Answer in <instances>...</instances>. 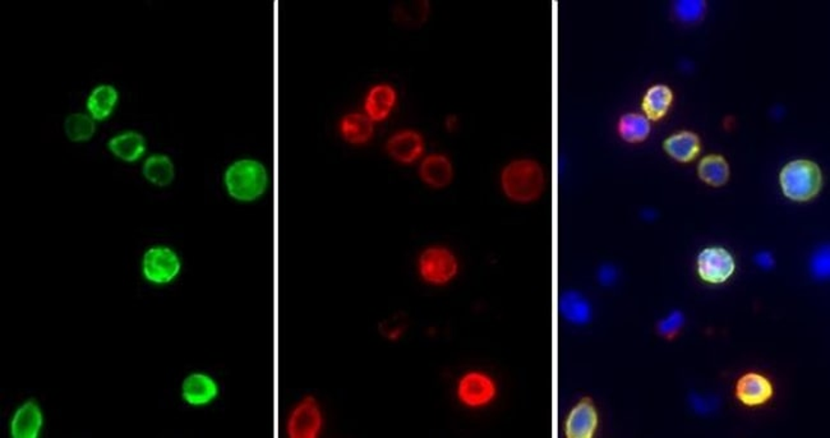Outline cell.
<instances>
[{
    "label": "cell",
    "mask_w": 830,
    "mask_h": 438,
    "mask_svg": "<svg viewBox=\"0 0 830 438\" xmlns=\"http://www.w3.org/2000/svg\"><path fill=\"white\" fill-rule=\"evenodd\" d=\"M673 101V92L665 85H656L648 89L641 101V107L648 121H659L667 114Z\"/></svg>",
    "instance_id": "cell-18"
},
{
    "label": "cell",
    "mask_w": 830,
    "mask_h": 438,
    "mask_svg": "<svg viewBox=\"0 0 830 438\" xmlns=\"http://www.w3.org/2000/svg\"><path fill=\"white\" fill-rule=\"evenodd\" d=\"M418 174L427 187L432 190H444L453 183L455 172H453V161L447 155L433 152L420 160Z\"/></svg>",
    "instance_id": "cell-14"
},
{
    "label": "cell",
    "mask_w": 830,
    "mask_h": 438,
    "mask_svg": "<svg viewBox=\"0 0 830 438\" xmlns=\"http://www.w3.org/2000/svg\"><path fill=\"white\" fill-rule=\"evenodd\" d=\"M44 428V413L35 400H26L14 410L9 422L12 438H38Z\"/></svg>",
    "instance_id": "cell-13"
},
{
    "label": "cell",
    "mask_w": 830,
    "mask_h": 438,
    "mask_svg": "<svg viewBox=\"0 0 830 438\" xmlns=\"http://www.w3.org/2000/svg\"><path fill=\"white\" fill-rule=\"evenodd\" d=\"M734 392L739 401L746 407H759L772 399L775 389L768 378L750 372L737 381Z\"/></svg>",
    "instance_id": "cell-15"
},
{
    "label": "cell",
    "mask_w": 830,
    "mask_h": 438,
    "mask_svg": "<svg viewBox=\"0 0 830 438\" xmlns=\"http://www.w3.org/2000/svg\"><path fill=\"white\" fill-rule=\"evenodd\" d=\"M337 131L349 145L364 146L375 136V123L364 113L351 112L340 118Z\"/></svg>",
    "instance_id": "cell-16"
},
{
    "label": "cell",
    "mask_w": 830,
    "mask_h": 438,
    "mask_svg": "<svg viewBox=\"0 0 830 438\" xmlns=\"http://www.w3.org/2000/svg\"><path fill=\"white\" fill-rule=\"evenodd\" d=\"M614 275H616V274H614V268L610 266L603 267L601 274H599V277H601L602 282H606V284L611 282L612 280L614 279Z\"/></svg>",
    "instance_id": "cell-30"
},
{
    "label": "cell",
    "mask_w": 830,
    "mask_h": 438,
    "mask_svg": "<svg viewBox=\"0 0 830 438\" xmlns=\"http://www.w3.org/2000/svg\"><path fill=\"white\" fill-rule=\"evenodd\" d=\"M757 259L758 262H759V265H761L763 267H769L773 265V259L770 257L768 253H760Z\"/></svg>",
    "instance_id": "cell-31"
},
{
    "label": "cell",
    "mask_w": 830,
    "mask_h": 438,
    "mask_svg": "<svg viewBox=\"0 0 830 438\" xmlns=\"http://www.w3.org/2000/svg\"><path fill=\"white\" fill-rule=\"evenodd\" d=\"M116 101H118V92L112 86H100L92 91L91 97H89L88 109L97 121H103L106 116L112 114Z\"/></svg>",
    "instance_id": "cell-23"
},
{
    "label": "cell",
    "mask_w": 830,
    "mask_h": 438,
    "mask_svg": "<svg viewBox=\"0 0 830 438\" xmlns=\"http://www.w3.org/2000/svg\"><path fill=\"white\" fill-rule=\"evenodd\" d=\"M399 95L396 88L390 83H377L373 85L364 97V114L368 116L373 123L386 122L398 105Z\"/></svg>",
    "instance_id": "cell-12"
},
{
    "label": "cell",
    "mask_w": 830,
    "mask_h": 438,
    "mask_svg": "<svg viewBox=\"0 0 830 438\" xmlns=\"http://www.w3.org/2000/svg\"><path fill=\"white\" fill-rule=\"evenodd\" d=\"M779 183L787 198L799 202L809 201L822 190V170L814 161H791L782 169Z\"/></svg>",
    "instance_id": "cell-3"
},
{
    "label": "cell",
    "mask_w": 830,
    "mask_h": 438,
    "mask_svg": "<svg viewBox=\"0 0 830 438\" xmlns=\"http://www.w3.org/2000/svg\"><path fill=\"white\" fill-rule=\"evenodd\" d=\"M561 313L567 321L576 324H584L590 321L592 317V308L590 304L585 299L583 295L576 291H569L563 294L560 303Z\"/></svg>",
    "instance_id": "cell-22"
},
{
    "label": "cell",
    "mask_w": 830,
    "mask_h": 438,
    "mask_svg": "<svg viewBox=\"0 0 830 438\" xmlns=\"http://www.w3.org/2000/svg\"><path fill=\"white\" fill-rule=\"evenodd\" d=\"M498 396L497 381L485 371L465 372L456 383V399L468 409H485Z\"/></svg>",
    "instance_id": "cell-5"
},
{
    "label": "cell",
    "mask_w": 830,
    "mask_h": 438,
    "mask_svg": "<svg viewBox=\"0 0 830 438\" xmlns=\"http://www.w3.org/2000/svg\"><path fill=\"white\" fill-rule=\"evenodd\" d=\"M324 429V413L318 399L304 396L292 408L286 425V434L291 438H318Z\"/></svg>",
    "instance_id": "cell-6"
},
{
    "label": "cell",
    "mask_w": 830,
    "mask_h": 438,
    "mask_svg": "<svg viewBox=\"0 0 830 438\" xmlns=\"http://www.w3.org/2000/svg\"><path fill=\"white\" fill-rule=\"evenodd\" d=\"M685 324V317L682 313L673 312L668 317L658 324L659 335L667 340H673L679 335L681 329Z\"/></svg>",
    "instance_id": "cell-28"
},
{
    "label": "cell",
    "mask_w": 830,
    "mask_h": 438,
    "mask_svg": "<svg viewBox=\"0 0 830 438\" xmlns=\"http://www.w3.org/2000/svg\"><path fill=\"white\" fill-rule=\"evenodd\" d=\"M107 146L118 159L127 161V163L139 160L146 150L145 139L141 134L136 132L119 134Z\"/></svg>",
    "instance_id": "cell-19"
},
{
    "label": "cell",
    "mask_w": 830,
    "mask_h": 438,
    "mask_svg": "<svg viewBox=\"0 0 830 438\" xmlns=\"http://www.w3.org/2000/svg\"><path fill=\"white\" fill-rule=\"evenodd\" d=\"M226 192L238 202H253L265 195L268 174L264 164L255 159H241L230 164L224 174Z\"/></svg>",
    "instance_id": "cell-2"
},
{
    "label": "cell",
    "mask_w": 830,
    "mask_h": 438,
    "mask_svg": "<svg viewBox=\"0 0 830 438\" xmlns=\"http://www.w3.org/2000/svg\"><path fill=\"white\" fill-rule=\"evenodd\" d=\"M426 151V139L419 131L413 128L396 131L391 134L386 142L387 155L400 164V165H411L422 160Z\"/></svg>",
    "instance_id": "cell-8"
},
{
    "label": "cell",
    "mask_w": 830,
    "mask_h": 438,
    "mask_svg": "<svg viewBox=\"0 0 830 438\" xmlns=\"http://www.w3.org/2000/svg\"><path fill=\"white\" fill-rule=\"evenodd\" d=\"M220 386L212 375L205 372H193L183 380L181 396L187 405L193 408L208 407L216 400Z\"/></svg>",
    "instance_id": "cell-10"
},
{
    "label": "cell",
    "mask_w": 830,
    "mask_h": 438,
    "mask_svg": "<svg viewBox=\"0 0 830 438\" xmlns=\"http://www.w3.org/2000/svg\"><path fill=\"white\" fill-rule=\"evenodd\" d=\"M181 268V258L168 247H152L143 256L142 274L151 284H169L177 279Z\"/></svg>",
    "instance_id": "cell-7"
},
{
    "label": "cell",
    "mask_w": 830,
    "mask_h": 438,
    "mask_svg": "<svg viewBox=\"0 0 830 438\" xmlns=\"http://www.w3.org/2000/svg\"><path fill=\"white\" fill-rule=\"evenodd\" d=\"M619 133L623 141L630 143L643 142L650 133V123L644 115L630 113L621 116Z\"/></svg>",
    "instance_id": "cell-24"
},
{
    "label": "cell",
    "mask_w": 830,
    "mask_h": 438,
    "mask_svg": "<svg viewBox=\"0 0 830 438\" xmlns=\"http://www.w3.org/2000/svg\"><path fill=\"white\" fill-rule=\"evenodd\" d=\"M428 5L426 2L414 3L408 7H399L395 12V20L405 26H418L428 16Z\"/></svg>",
    "instance_id": "cell-26"
},
{
    "label": "cell",
    "mask_w": 830,
    "mask_h": 438,
    "mask_svg": "<svg viewBox=\"0 0 830 438\" xmlns=\"http://www.w3.org/2000/svg\"><path fill=\"white\" fill-rule=\"evenodd\" d=\"M734 259L724 248H707L701 250L698 257V274L709 284H721L733 275Z\"/></svg>",
    "instance_id": "cell-9"
},
{
    "label": "cell",
    "mask_w": 830,
    "mask_h": 438,
    "mask_svg": "<svg viewBox=\"0 0 830 438\" xmlns=\"http://www.w3.org/2000/svg\"><path fill=\"white\" fill-rule=\"evenodd\" d=\"M417 268L426 284L446 286L459 275V258L447 247L429 246L418 257Z\"/></svg>",
    "instance_id": "cell-4"
},
{
    "label": "cell",
    "mask_w": 830,
    "mask_h": 438,
    "mask_svg": "<svg viewBox=\"0 0 830 438\" xmlns=\"http://www.w3.org/2000/svg\"><path fill=\"white\" fill-rule=\"evenodd\" d=\"M813 271L815 275L817 277H826L829 274V253L828 250L826 252L817 253L813 259Z\"/></svg>",
    "instance_id": "cell-29"
},
{
    "label": "cell",
    "mask_w": 830,
    "mask_h": 438,
    "mask_svg": "<svg viewBox=\"0 0 830 438\" xmlns=\"http://www.w3.org/2000/svg\"><path fill=\"white\" fill-rule=\"evenodd\" d=\"M143 175L154 186L166 187L174 179V165L165 155H152L143 165Z\"/></svg>",
    "instance_id": "cell-21"
},
{
    "label": "cell",
    "mask_w": 830,
    "mask_h": 438,
    "mask_svg": "<svg viewBox=\"0 0 830 438\" xmlns=\"http://www.w3.org/2000/svg\"><path fill=\"white\" fill-rule=\"evenodd\" d=\"M599 416L593 399L589 396L580 399L570 410L565 420L567 438H592L598 429Z\"/></svg>",
    "instance_id": "cell-11"
},
{
    "label": "cell",
    "mask_w": 830,
    "mask_h": 438,
    "mask_svg": "<svg viewBox=\"0 0 830 438\" xmlns=\"http://www.w3.org/2000/svg\"><path fill=\"white\" fill-rule=\"evenodd\" d=\"M545 172L536 160L515 159L504 166L500 184L504 195L513 204L537 201L545 190Z\"/></svg>",
    "instance_id": "cell-1"
},
{
    "label": "cell",
    "mask_w": 830,
    "mask_h": 438,
    "mask_svg": "<svg viewBox=\"0 0 830 438\" xmlns=\"http://www.w3.org/2000/svg\"><path fill=\"white\" fill-rule=\"evenodd\" d=\"M65 134L74 142L88 141L95 133V123L85 114H72L64 124Z\"/></svg>",
    "instance_id": "cell-25"
},
{
    "label": "cell",
    "mask_w": 830,
    "mask_h": 438,
    "mask_svg": "<svg viewBox=\"0 0 830 438\" xmlns=\"http://www.w3.org/2000/svg\"><path fill=\"white\" fill-rule=\"evenodd\" d=\"M674 9L681 20L686 22H695L703 17L706 3L701 0H683V2H677Z\"/></svg>",
    "instance_id": "cell-27"
},
{
    "label": "cell",
    "mask_w": 830,
    "mask_h": 438,
    "mask_svg": "<svg viewBox=\"0 0 830 438\" xmlns=\"http://www.w3.org/2000/svg\"><path fill=\"white\" fill-rule=\"evenodd\" d=\"M663 148L665 152L680 163H690L700 154L701 145L698 134L683 131L672 134L665 142Z\"/></svg>",
    "instance_id": "cell-17"
},
{
    "label": "cell",
    "mask_w": 830,
    "mask_h": 438,
    "mask_svg": "<svg viewBox=\"0 0 830 438\" xmlns=\"http://www.w3.org/2000/svg\"><path fill=\"white\" fill-rule=\"evenodd\" d=\"M698 175L712 187H722L730 179V165L721 155H709L699 163Z\"/></svg>",
    "instance_id": "cell-20"
}]
</instances>
